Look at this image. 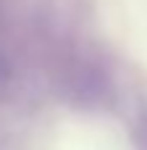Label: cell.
I'll use <instances>...</instances> for the list:
<instances>
[{
	"label": "cell",
	"instance_id": "6da1fadb",
	"mask_svg": "<svg viewBox=\"0 0 147 150\" xmlns=\"http://www.w3.org/2000/svg\"><path fill=\"white\" fill-rule=\"evenodd\" d=\"M145 150H147V140H145Z\"/></svg>",
	"mask_w": 147,
	"mask_h": 150
}]
</instances>
